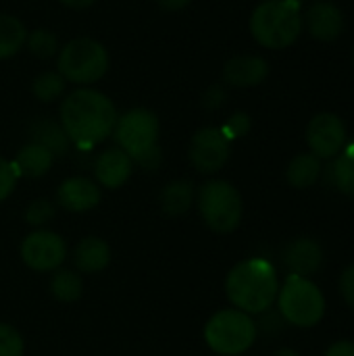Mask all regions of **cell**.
Listing matches in <instances>:
<instances>
[{
    "instance_id": "6da1fadb",
    "label": "cell",
    "mask_w": 354,
    "mask_h": 356,
    "mask_svg": "<svg viewBox=\"0 0 354 356\" xmlns=\"http://www.w3.org/2000/svg\"><path fill=\"white\" fill-rule=\"evenodd\" d=\"M117 119L113 100L98 90H75L61 104V127L79 148H92L106 140L115 131Z\"/></svg>"
},
{
    "instance_id": "7a4b0ae2",
    "label": "cell",
    "mask_w": 354,
    "mask_h": 356,
    "mask_svg": "<svg viewBox=\"0 0 354 356\" xmlns=\"http://www.w3.org/2000/svg\"><path fill=\"white\" fill-rule=\"evenodd\" d=\"M225 292L238 311L246 315L265 313L269 307H273L280 294L277 273L269 261L248 259L230 271L225 280Z\"/></svg>"
},
{
    "instance_id": "3957f363",
    "label": "cell",
    "mask_w": 354,
    "mask_h": 356,
    "mask_svg": "<svg viewBox=\"0 0 354 356\" xmlns=\"http://www.w3.org/2000/svg\"><path fill=\"white\" fill-rule=\"evenodd\" d=\"M255 40L271 50L288 48L303 31V10L298 0H265L250 17Z\"/></svg>"
},
{
    "instance_id": "277c9868",
    "label": "cell",
    "mask_w": 354,
    "mask_h": 356,
    "mask_svg": "<svg viewBox=\"0 0 354 356\" xmlns=\"http://www.w3.org/2000/svg\"><path fill=\"white\" fill-rule=\"evenodd\" d=\"M115 138L123 152L144 169L161 165L159 148V119L148 108H131L117 119Z\"/></svg>"
},
{
    "instance_id": "5b68a950",
    "label": "cell",
    "mask_w": 354,
    "mask_h": 356,
    "mask_svg": "<svg viewBox=\"0 0 354 356\" xmlns=\"http://www.w3.org/2000/svg\"><path fill=\"white\" fill-rule=\"evenodd\" d=\"M111 58L106 48L92 38H75L58 52V73L69 83L88 86L108 71Z\"/></svg>"
},
{
    "instance_id": "8992f818",
    "label": "cell",
    "mask_w": 354,
    "mask_h": 356,
    "mask_svg": "<svg viewBox=\"0 0 354 356\" xmlns=\"http://www.w3.org/2000/svg\"><path fill=\"white\" fill-rule=\"evenodd\" d=\"M198 211L202 221L217 234L234 232L244 213L240 192L223 179H211L198 190Z\"/></svg>"
},
{
    "instance_id": "52a82bcc",
    "label": "cell",
    "mask_w": 354,
    "mask_h": 356,
    "mask_svg": "<svg viewBox=\"0 0 354 356\" xmlns=\"http://www.w3.org/2000/svg\"><path fill=\"white\" fill-rule=\"evenodd\" d=\"M204 340L217 355L236 356L246 353L257 340V325L250 315L227 309L213 315L204 327Z\"/></svg>"
},
{
    "instance_id": "ba28073f",
    "label": "cell",
    "mask_w": 354,
    "mask_h": 356,
    "mask_svg": "<svg viewBox=\"0 0 354 356\" xmlns=\"http://www.w3.org/2000/svg\"><path fill=\"white\" fill-rule=\"evenodd\" d=\"M280 313L296 327H315L325 315V298L311 280L290 275L280 290Z\"/></svg>"
},
{
    "instance_id": "9c48e42d",
    "label": "cell",
    "mask_w": 354,
    "mask_h": 356,
    "mask_svg": "<svg viewBox=\"0 0 354 356\" xmlns=\"http://www.w3.org/2000/svg\"><path fill=\"white\" fill-rule=\"evenodd\" d=\"M230 154L232 142L223 136L219 127H202L190 140L188 156L194 169L200 173H217L219 169H223Z\"/></svg>"
},
{
    "instance_id": "30bf717a",
    "label": "cell",
    "mask_w": 354,
    "mask_h": 356,
    "mask_svg": "<svg viewBox=\"0 0 354 356\" xmlns=\"http://www.w3.org/2000/svg\"><path fill=\"white\" fill-rule=\"evenodd\" d=\"M21 259L31 271L38 273L54 271L67 259L65 240L52 232H44V229L33 232L21 244Z\"/></svg>"
},
{
    "instance_id": "8fae6325",
    "label": "cell",
    "mask_w": 354,
    "mask_h": 356,
    "mask_svg": "<svg viewBox=\"0 0 354 356\" xmlns=\"http://www.w3.org/2000/svg\"><path fill=\"white\" fill-rule=\"evenodd\" d=\"M307 142L317 159L336 156L346 142V129L342 119L332 113H321L313 117L307 127Z\"/></svg>"
},
{
    "instance_id": "7c38bea8",
    "label": "cell",
    "mask_w": 354,
    "mask_h": 356,
    "mask_svg": "<svg viewBox=\"0 0 354 356\" xmlns=\"http://www.w3.org/2000/svg\"><path fill=\"white\" fill-rule=\"evenodd\" d=\"M100 188L90 181L88 177H69L61 184L56 198L58 204L71 213H86L98 207L100 202Z\"/></svg>"
},
{
    "instance_id": "4fadbf2b",
    "label": "cell",
    "mask_w": 354,
    "mask_h": 356,
    "mask_svg": "<svg viewBox=\"0 0 354 356\" xmlns=\"http://www.w3.org/2000/svg\"><path fill=\"white\" fill-rule=\"evenodd\" d=\"M131 171H134V161L119 146L104 150L94 163V175L98 184H102L108 190L121 188L129 179Z\"/></svg>"
},
{
    "instance_id": "5bb4252c",
    "label": "cell",
    "mask_w": 354,
    "mask_h": 356,
    "mask_svg": "<svg viewBox=\"0 0 354 356\" xmlns=\"http://www.w3.org/2000/svg\"><path fill=\"white\" fill-rule=\"evenodd\" d=\"M267 75H269L267 60L261 56H252V54L234 56L223 65V79L236 88L259 86L267 79Z\"/></svg>"
},
{
    "instance_id": "9a60e30c",
    "label": "cell",
    "mask_w": 354,
    "mask_h": 356,
    "mask_svg": "<svg viewBox=\"0 0 354 356\" xmlns=\"http://www.w3.org/2000/svg\"><path fill=\"white\" fill-rule=\"evenodd\" d=\"M307 27L313 38L321 42L336 40L344 29V17L332 2H315L307 13Z\"/></svg>"
},
{
    "instance_id": "2e32d148",
    "label": "cell",
    "mask_w": 354,
    "mask_h": 356,
    "mask_svg": "<svg viewBox=\"0 0 354 356\" xmlns=\"http://www.w3.org/2000/svg\"><path fill=\"white\" fill-rule=\"evenodd\" d=\"M284 263L288 265L292 275L307 277V275L315 273L321 267L323 250L315 240L298 238L292 244H288V248L284 250Z\"/></svg>"
},
{
    "instance_id": "e0dca14e",
    "label": "cell",
    "mask_w": 354,
    "mask_h": 356,
    "mask_svg": "<svg viewBox=\"0 0 354 356\" xmlns=\"http://www.w3.org/2000/svg\"><path fill=\"white\" fill-rule=\"evenodd\" d=\"M108 261H111L108 244L94 236L83 238L73 250V265L81 273H98V271L106 269Z\"/></svg>"
},
{
    "instance_id": "ac0fdd59",
    "label": "cell",
    "mask_w": 354,
    "mask_h": 356,
    "mask_svg": "<svg viewBox=\"0 0 354 356\" xmlns=\"http://www.w3.org/2000/svg\"><path fill=\"white\" fill-rule=\"evenodd\" d=\"M52 161H54V154L48 148H44L35 142H29L19 150V154L15 159V167H17L19 175L42 177L50 171Z\"/></svg>"
},
{
    "instance_id": "d6986e66",
    "label": "cell",
    "mask_w": 354,
    "mask_h": 356,
    "mask_svg": "<svg viewBox=\"0 0 354 356\" xmlns=\"http://www.w3.org/2000/svg\"><path fill=\"white\" fill-rule=\"evenodd\" d=\"M29 136H31V142H35V144L48 148L54 156L65 154L67 148H69V138H67L65 129H63L58 123L50 121V119H40V121H35V123L31 125Z\"/></svg>"
},
{
    "instance_id": "ffe728a7",
    "label": "cell",
    "mask_w": 354,
    "mask_h": 356,
    "mask_svg": "<svg viewBox=\"0 0 354 356\" xmlns=\"http://www.w3.org/2000/svg\"><path fill=\"white\" fill-rule=\"evenodd\" d=\"M194 202V186L190 181H173L163 188L161 192V207L167 215L177 217L184 215Z\"/></svg>"
},
{
    "instance_id": "44dd1931",
    "label": "cell",
    "mask_w": 354,
    "mask_h": 356,
    "mask_svg": "<svg viewBox=\"0 0 354 356\" xmlns=\"http://www.w3.org/2000/svg\"><path fill=\"white\" fill-rule=\"evenodd\" d=\"M25 40H27L25 25L17 17L0 13V60L15 56L23 48Z\"/></svg>"
},
{
    "instance_id": "7402d4cb",
    "label": "cell",
    "mask_w": 354,
    "mask_h": 356,
    "mask_svg": "<svg viewBox=\"0 0 354 356\" xmlns=\"http://www.w3.org/2000/svg\"><path fill=\"white\" fill-rule=\"evenodd\" d=\"M319 175H321V163L315 154H298L296 159H292L286 171L290 186L300 190L313 186L319 179Z\"/></svg>"
},
{
    "instance_id": "603a6c76",
    "label": "cell",
    "mask_w": 354,
    "mask_h": 356,
    "mask_svg": "<svg viewBox=\"0 0 354 356\" xmlns=\"http://www.w3.org/2000/svg\"><path fill=\"white\" fill-rule=\"evenodd\" d=\"M50 290L54 294L56 300L61 302H75L81 294H83V284L81 277L73 271H56L52 282H50Z\"/></svg>"
},
{
    "instance_id": "cb8c5ba5",
    "label": "cell",
    "mask_w": 354,
    "mask_h": 356,
    "mask_svg": "<svg viewBox=\"0 0 354 356\" xmlns=\"http://www.w3.org/2000/svg\"><path fill=\"white\" fill-rule=\"evenodd\" d=\"M332 177L340 192L354 198V144L344 148V152L338 156L332 167Z\"/></svg>"
},
{
    "instance_id": "d4e9b609",
    "label": "cell",
    "mask_w": 354,
    "mask_h": 356,
    "mask_svg": "<svg viewBox=\"0 0 354 356\" xmlns=\"http://www.w3.org/2000/svg\"><path fill=\"white\" fill-rule=\"evenodd\" d=\"M65 77L56 71H46V73H40L33 83H31V92L33 96L40 100V102H52L56 98H61L65 94Z\"/></svg>"
},
{
    "instance_id": "484cf974",
    "label": "cell",
    "mask_w": 354,
    "mask_h": 356,
    "mask_svg": "<svg viewBox=\"0 0 354 356\" xmlns=\"http://www.w3.org/2000/svg\"><path fill=\"white\" fill-rule=\"evenodd\" d=\"M29 52L38 58H50L56 54L58 50V40L52 31L48 29H35L31 33H27V40H25Z\"/></svg>"
},
{
    "instance_id": "4316f807",
    "label": "cell",
    "mask_w": 354,
    "mask_h": 356,
    "mask_svg": "<svg viewBox=\"0 0 354 356\" xmlns=\"http://www.w3.org/2000/svg\"><path fill=\"white\" fill-rule=\"evenodd\" d=\"M0 356H23L21 334L6 323H0Z\"/></svg>"
},
{
    "instance_id": "83f0119b",
    "label": "cell",
    "mask_w": 354,
    "mask_h": 356,
    "mask_svg": "<svg viewBox=\"0 0 354 356\" xmlns=\"http://www.w3.org/2000/svg\"><path fill=\"white\" fill-rule=\"evenodd\" d=\"M250 117L246 115V113H234L227 121H225V125L221 127V131H223V136L232 142V140H238V138H242V136H246L248 131H250Z\"/></svg>"
},
{
    "instance_id": "f1b7e54d",
    "label": "cell",
    "mask_w": 354,
    "mask_h": 356,
    "mask_svg": "<svg viewBox=\"0 0 354 356\" xmlns=\"http://www.w3.org/2000/svg\"><path fill=\"white\" fill-rule=\"evenodd\" d=\"M17 179H19V171H17L15 163L0 156V202L6 200L13 194V190L17 186Z\"/></svg>"
},
{
    "instance_id": "f546056e",
    "label": "cell",
    "mask_w": 354,
    "mask_h": 356,
    "mask_svg": "<svg viewBox=\"0 0 354 356\" xmlns=\"http://www.w3.org/2000/svg\"><path fill=\"white\" fill-rule=\"evenodd\" d=\"M52 217H54V207L48 200H35L25 211V219L29 225H46Z\"/></svg>"
},
{
    "instance_id": "4dcf8cb0",
    "label": "cell",
    "mask_w": 354,
    "mask_h": 356,
    "mask_svg": "<svg viewBox=\"0 0 354 356\" xmlns=\"http://www.w3.org/2000/svg\"><path fill=\"white\" fill-rule=\"evenodd\" d=\"M340 294L344 302L354 311V265H351L340 277Z\"/></svg>"
},
{
    "instance_id": "1f68e13d",
    "label": "cell",
    "mask_w": 354,
    "mask_h": 356,
    "mask_svg": "<svg viewBox=\"0 0 354 356\" xmlns=\"http://www.w3.org/2000/svg\"><path fill=\"white\" fill-rule=\"evenodd\" d=\"M225 102V90H223V86H219V83H215V86H211L207 92H204V96H202V106L204 108H219L221 104Z\"/></svg>"
},
{
    "instance_id": "d6a6232c",
    "label": "cell",
    "mask_w": 354,
    "mask_h": 356,
    "mask_svg": "<svg viewBox=\"0 0 354 356\" xmlns=\"http://www.w3.org/2000/svg\"><path fill=\"white\" fill-rule=\"evenodd\" d=\"M325 356H354V342H348V340L336 342L334 346L328 348Z\"/></svg>"
},
{
    "instance_id": "836d02e7",
    "label": "cell",
    "mask_w": 354,
    "mask_h": 356,
    "mask_svg": "<svg viewBox=\"0 0 354 356\" xmlns=\"http://www.w3.org/2000/svg\"><path fill=\"white\" fill-rule=\"evenodd\" d=\"M192 0H156V4L163 8V10H182V8H186L188 4H190Z\"/></svg>"
},
{
    "instance_id": "e575fe53",
    "label": "cell",
    "mask_w": 354,
    "mask_h": 356,
    "mask_svg": "<svg viewBox=\"0 0 354 356\" xmlns=\"http://www.w3.org/2000/svg\"><path fill=\"white\" fill-rule=\"evenodd\" d=\"M61 4H65V6H69V8H75V10H79V8H88V6H92L96 0H58Z\"/></svg>"
},
{
    "instance_id": "d590c367",
    "label": "cell",
    "mask_w": 354,
    "mask_h": 356,
    "mask_svg": "<svg viewBox=\"0 0 354 356\" xmlns=\"http://www.w3.org/2000/svg\"><path fill=\"white\" fill-rule=\"evenodd\" d=\"M275 356H298L294 350H280Z\"/></svg>"
},
{
    "instance_id": "8d00e7d4",
    "label": "cell",
    "mask_w": 354,
    "mask_h": 356,
    "mask_svg": "<svg viewBox=\"0 0 354 356\" xmlns=\"http://www.w3.org/2000/svg\"><path fill=\"white\" fill-rule=\"evenodd\" d=\"M353 58H354V52H353Z\"/></svg>"
}]
</instances>
